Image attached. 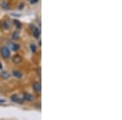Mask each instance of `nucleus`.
Returning a JSON list of instances; mask_svg holds the SVG:
<instances>
[{"label":"nucleus","mask_w":122,"mask_h":120,"mask_svg":"<svg viewBox=\"0 0 122 120\" xmlns=\"http://www.w3.org/2000/svg\"><path fill=\"white\" fill-rule=\"evenodd\" d=\"M12 75L15 76V77L18 78V79H20L21 77H22L23 74L21 72H20V71H17V70H14L12 72Z\"/></svg>","instance_id":"nucleus-5"},{"label":"nucleus","mask_w":122,"mask_h":120,"mask_svg":"<svg viewBox=\"0 0 122 120\" xmlns=\"http://www.w3.org/2000/svg\"><path fill=\"white\" fill-rule=\"evenodd\" d=\"M30 47H31V50H32V51H33V53H35L37 51V47H36V46H35V45L32 44L30 46Z\"/></svg>","instance_id":"nucleus-14"},{"label":"nucleus","mask_w":122,"mask_h":120,"mask_svg":"<svg viewBox=\"0 0 122 120\" xmlns=\"http://www.w3.org/2000/svg\"><path fill=\"white\" fill-rule=\"evenodd\" d=\"M24 7H25V4H24L23 3H21L20 4V6H19V10H21Z\"/></svg>","instance_id":"nucleus-15"},{"label":"nucleus","mask_w":122,"mask_h":120,"mask_svg":"<svg viewBox=\"0 0 122 120\" xmlns=\"http://www.w3.org/2000/svg\"><path fill=\"white\" fill-rule=\"evenodd\" d=\"M11 101L15 102V103H22L23 102V98L21 97H20L19 95H16V94L11 96Z\"/></svg>","instance_id":"nucleus-2"},{"label":"nucleus","mask_w":122,"mask_h":120,"mask_svg":"<svg viewBox=\"0 0 122 120\" xmlns=\"http://www.w3.org/2000/svg\"><path fill=\"white\" fill-rule=\"evenodd\" d=\"M33 89H34V91L36 92H38V93H40L41 92V89H42V88H41V84L38 83V82H36V83L33 84Z\"/></svg>","instance_id":"nucleus-4"},{"label":"nucleus","mask_w":122,"mask_h":120,"mask_svg":"<svg viewBox=\"0 0 122 120\" xmlns=\"http://www.w3.org/2000/svg\"><path fill=\"white\" fill-rule=\"evenodd\" d=\"M6 101L5 100H3V99H0V103H3V102H5Z\"/></svg>","instance_id":"nucleus-17"},{"label":"nucleus","mask_w":122,"mask_h":120,"mask_svg":"<svg viewBox=\"0 0 122 120\" xmlns=\"http://www.w3.org/2000/svg\"><path fill=\"white\" fill-rule=\"evenodd\" d=\"M33 36H34V37L35 38H38L39 36H40V30H39V29H38L37 27H33Z\"/></svg>","instance_id":"nucleus-8"},{"label":"nucleus","mask_w":122,"mask_h":120,"mask_svg":"<svg viewBox=\"0 0 122 120\" xmlns=\"http://www.w3.org/2000/svg\"><path fill=\"white\" fill-rule=\"evenodd\" d=\"M1 54L3 58H8L10 57V50L7 46H3L1 48Z\"/></svg>","instance_id":"nucleus-1"},{"label":"nucleus","mask_w":122,"mask_h":120,"mask_svg":"<svg viewBox=\"0 0 122 120\" xmlns=\"http://www.w3.org/2000/svg\"><path fill=\"white\" fill-rule=\"evenodd\" d=\"M23 98L25 100V101H33V100L35 99V97H33L32 94L28 93V92H25V93H24Z\"/></svg>","instance_id":"nucleus-3"},{"label":"nucleus","mask_w":122,"mask_h":120,"mask_svg":"<svg viewBox=\"0 0 122 120\" xmlns=\"http://www.w3.org/2000/svg\"><path fill=\"white\" fill-rule=\"evenodd\" d=\"M1 7H3V9H6V10H8L9 9V3L6 1H3L1 4Z\"/></svg>","instance_id":"nucleus-11"},{"label":"nucleus","mask_w":122,"mask_h":120,"mask_svg":"<svg viewBox=\"0 0 122 120\" xmlns=\"http://www.w3.org/2000/svg\"><path fill=\"white\" fill-rule=\"evenodd\" d=\"M20 38V33L19 32H14L13 33V35H12V39L14 41H17L19 40Z\"/></svg>","instance_id":"nucleus-12"},{"label":"nucleus","mask_w":122,"mask_h":120,"mask_svg":"<svg viewBox=\"0 0 122 120\" xmlns=\"http://www.w3.org/2000/svg\"><path fill=\"white\" fill-rule=\"evenodd\" d=\"M38 2V0H31V3L32 4H35V3H37Z\"/></svg>","instance_id":"nucleus-16"},{"label":"nucleus","mask_w":122,"mask_h":120,"mask_svg":"<svg viewBox=\"0 0 122 120\" xmlns=\"http://www.w3.org/2000/svg\"><path fill=\"white\" fill-rule=\"evenodd\" d=\"M21 60H22V58L20 55H18V54H15L12 58V61L14 63H19V62H21Z\"/></svg>","instance_id":"nucleus-7"},{"label":"nucleus","mask_w":122,"mask_h":120,"mask_svg":"<svg viewBox=\"0 0 122 120\" xmlns=\"http://www.w3.org/2000/svg\"><path fill=\"white\" fill-rule=\"evenodd\" d=\"M1 76H2V78H3V79H8L10 77V74L7 72H6V71H3L1 73Z\"/></svg>","instance_id":"nucleus-10"},{"label":"nucleus","mask_w":122,"mask_h":120,"mask_svg":"<svg viewBox=\"0 0 122 120\" xmlns=\"http://www.w3.org/2000/svg\"><path fill=\"white\" fill-rule=\"evenodd\" d=\"M9 46L14 51H17L20 49V45L16 44V43H9Z\"/></svg>","instance_id":"nucleus-9"},{"label":"nucleus","mask_w":122,"mask_h":120,"mask_svg":"<svg viewBox=\"0 0 122 120\" xmlns=\"http://www.w3.org/2000/svg\"><path fill=\"white\" fill-rule=\"evenodd\" d=\"M14 24H15V25L16 26V28L18 29H21V24H20V22L19 20H17V19H15V20H14Z\"/></svg>","instance_id":"nucleus-13"},{"label":"nucleus","mask_w":122,"mask_h":120,"mask_svg":"<svg viewBox=\"0 0 122 120\" xmlns=\"http://www.w3.org/2000/svg\"><path fill=\"white\" fill-rule=\"evenodd\" d=\"M12 26V24H11V21L9 20H6L3 22V28L5 29H10Z\"/></svg>","instance_id":"nucleus-6"}]
</instances>
